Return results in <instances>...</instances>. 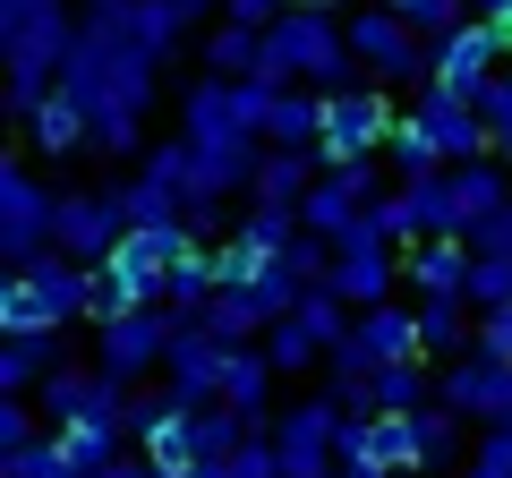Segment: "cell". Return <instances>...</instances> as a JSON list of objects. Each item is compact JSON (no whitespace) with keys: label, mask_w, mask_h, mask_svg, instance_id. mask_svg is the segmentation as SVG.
Returning <instances> with one entry per match:
<instances>
[{"label":"cell","mask_w":512,"mask_h":478,"mask_svg":"<svg viewBox=\"0 0 512 478\" xmlns=\"http://www.w3.org/2000/svg\"><path fill=\"white\" fill-rule=\"evenodd\" d=\"M111 9H128V0H86V18H111Z\"/></svg>","instance_id":"obj_49"},{"label":"cell","mask_w":512,"mask_h":478,"mask_svg":"<svg viewBox=\"0 0 512 478\" xmlns=\"http://www.w3.org/2000/svg\"><path fill=\"white\" fill-rule=\"evenodd\" d=\"M393 274H402V248H393L376 222H359V231L333 248V282H325V291L342 299L350 316H367V308H384V299H393Z\"/></svg>","instance_id":"obj_10"},{"label":"cell","mask_w":512,"mask_h":478,"mask_svg":"<svg viewBox=\"0 0 512 478\" xmlns=\"http://www.w3.org/2000/svg\"><path fill=\"white\" fill-rule=\"evenodd\" d=\"M52 453L69 478H103L111 461H120V436L111 427H52Z\"/></svg>","instance_id":"obj_29"},{"label":"cell","mask_w":512,"mask_h":478,"mask_svg":"<svg viewBox=\"0 0 512 478\" xmlns=\"http://www.w3.org/2000/svg\"><path fill=\"white\" fill-rule=\"evenodd\" d=\"M60 86L86 103L94 120V154H146V111H154V60H137L120 35H111V18H86L69 43V69H60Z\"/></svg>","instance_id":"obj_1"},{"label":"cell","mask_w":512,"mask_h":478,"mask_svg":"<svg viewBox=\"0 0 512 478\" xmlns=\"http://www.w3.org/2000/svg\"><path fill=\"white\" fill-rule=\"evenodd\" d=\"M384 163H393V188H410V180H436V171H453L436 154V137L419 129V120H402V129H393V146H384Z\"/></svg>","instance_id":"obj_32"},{"label":"cell","mask_w":512,"mask_h":478,"mask_svg":"<svg viewBox=\"0 0 512 478\" xmlns=\"http://www.w3.org/2000/svg\"><path fill=\"white\" fill-rule=\"evenodd\" d=\"M436 402L461 410V419H478V427H512V359H495V350L453 359L436 376Z\"/></svg>","instance_id":"obj_11"},{"label":"cell","mask_w":512,"mask_h":478,"mask_svg":"<svg viewBox=\"0 0 512 478\" xmlns=\"http://www.w3.org/2000/svg\"><path fill=\"white\" fill-rule=\"evenodd\" d=\"M316 180H325V154L265 146V163H256V180H248V205H265V214H299V205L316 197Z\"/></svg>","instance_id":"obj_16"},{"label":"cell","mask_w":512,"mask_h":478,"mask_svg":"<svg viewBox=\"0 0 512 478\" xmlns=\"http://www.w3.org/2000/svg\"><path fill=\"white\" fill-rule=\"evenodd\" d=\"M69 0H0V69H9V111L35 120L43 94H60V69H69V43H77Z\"/></svg>","instance_id":"obj_2"},{"label":"cell","mask_w":512,"mask_h":478,"mask_svg":"<svg viewBox=\"0 0 512 478\" xmlns=\"http://www.w3.org/2000/svg\"><path fill=\"white\" fill-rule=\"evenodd\" d=\"M419 342H427V359H470L478 350V308L470 299H419Z\"/></svg>","instance_id":"obj_23"},{"label":"cell","mask_w":512,"mask_h":478,"mask_svg":"<svg viewBox=\"0 0 512 478\" xmlns=\"http://www.w3.org/2000/svg\"><path fill=\"white\" fill-rule=\"evenodd\" d=\"M120 239H128L120 180H103V188H60V222H52V248H60V257H77V265L103 274V265L120 257Z\"/></svg>","instance_id":"obj_5"},{"label":"cell","mask_w":512,"mask_h":478,"mask_svg":"<svg viewBox=\"0 0 512 478\" xmlns=\"http://www.w3.org/2000/svg\"><path fill=\"white\" fill-rule=\"evenodd\" d=\"M470 308H478V316L512 308V257H478V274H470Z\"/></svg>","instance_id":"obj_37"},{"label":"cell","mask_w":512,"mask_h":478,"mask_svg":"<svg viewBox=\"0 0 512 478\" xmlns=\"http://www.w3.org/2000/svg\"><path fill=\"white\" fill-rule=\"evenodd\" d=\"M393 129H402V111L384 103L376 86H359V94H325V171H342V163H376L384 146H393Z\"/></svg>","instance_id":"obj_7"},{"label":"cell","mask_w":512,"mask_h":478,"mask_svg":"<svg viewBox=\"0 0 512 478\" xmlns=\"http://www.w3.org/2000/svg\"><path fill=\"white\" fill-rule=\"evenodd\" d=\"M222 368H231V342H222L214 325H180L171 333L163 376H171V402L180 410H214L222 402Z\"/></svg>","instance_id":"obj_12"},{"label":"cell","mask_w":512,"mask_h":478,"mask_svg":"<svg viewBox=\"0 0 512 478\" xmlns=\"http://www.w3.org/2000/svg\"><path fill=\"white\" fill-rule=\"evenodd\" d=\"M265 359H274L282 376H308V368H325V342H316V333L299 325V316H282V325L265 333Z\"/></svg>","instance_id":"obj_34"},{"label":"cell","mask_w":512,"mask_h":478,"mask_svg":"<svg viewBox=\"0 0 512 478\" xmlns=\"http://www.w3.org/2000/svg\"><path fill=\"white\" fill-rule=\"evenodd\" d=\"M470 274H478L470 239H419L410 248V291L419 299H470Z\"/></svg>","instance_id":"obj_18"},{"label":"cell","mask_w":512,"mask_h":478,"mask_svg":"<svg viewBox=\"0 0 512 478\" xmlns=\"http://www.w3.org/2000/svg\"><path fill=\"white\" fill-rule=\"evenodd\" d=\"M359 52H350V18L333 9H291V18L265 35V69L248 86H316V94H359Z\"/></svg>","instance_id":"obj_3"},{"label":"cell","mask_w":512,"mask_h":478,"mask_svg":"<svg viewBox=\"0 0 512 478\" xmlns=\"http://www.w3.org/2000/svg\"><path fill=\"white\" fill-rule=\"evenodd\" d=\"M111 35L128 43L137 60H180V43H188V9L180 0H128V9H111Z\"/></svg>","instance_id":"obj_17"},{"label":"cell","mask_w":512,"mask_h":478,"mask_svg":"<svg viewBox=\"0 0 512 478\" xmlns=\"http://www.w3.org/2000/svg\"><path fill=\"white\" fill-rule=\"evenodd\" d=\"M180 137L188 146H248V120H239V86H222V77H197V86L180 94ZM265 146V137H256Z\"/></svg>","instance_id":"obj_15"},{"label":"cell","mask_w":512,"mask_h":478,"mask_svg":"<svg viewBox=\"0 0 512 478\" xmlns=\"http://www.w3.org/2000/svg\"><path fill=\"white\" fill-rule=\"evenodd\" d=\"M60 333H26V342H0V402H35L43 376H60Z\"/></svg>","instance_id":"obj_21"},{"label":"cell","mask_w":512,"mask_h":478,"mask_svg":"<svg viewBox=\"0 0 512 478\" xmlns=\"http://www.w3.org/2000/svg\"><path fill=\"white\" fill-rule=\"evenodd\" d=\"M478 111H487V137H495V154H512V69L495 77L487 94H478Z\"/></svg>","instance_id":"obj_39"},{"label":"cell","mask_w":512,"mask_h":478,"mask_svg":"<svg viewBox=\"0 0 512 478\" xmlns=\"http://www.w3.org/2000/svg\"><path fill=\"white\" fill-rule=\"evenodd\" d=\"M274 359H265V342H239L231 350V368H222V402L231 410H248L256 427H265V410H274ZM265 436H274V427H265Z\"/></svg>","instance_id":"obj_22"},{"label":"cell","mask_w":512,"mask_h":478,"mask_svg":"<svg viewBox=\"0 0 512 478\" xmlns=\"http://www.w3.org/2000/svg\"><path fill=\"white\" fill-rule=\"evenodd\" d=\"M461 427H470V419H461V410H419V444H427V470H444V461H461Z\"/></svg>","instance_id":"obj_36"},{"label":"cell","mask_w":512,"mask_h":478,"mask_svg":"<svg viewBox=\"0 0 512 478\" xmlns=\"http://www.w3.org/2000/svg\"><path fill=\"white\" fill-rule=\"evenodd\" d=\"M103 478H163V470H154V461H146V453H120V461H111V470H103Z\"/></svg>","instance_id":"obj_45"},{"label":"cell","mask_w":512,"mask_h":478,"mask_svg":"<svg viewBox=\"0 0 512 478\" xmlns=\"http://www.w3.org/2000/svg\"><path fill=\"white\" fill-rule=\"evenodd\" d=\"M393 410V419H419V410H436V376H427V359H402V368L376 376V419Z\"/></svg>","instance_id":"obj_28"},{"label":"cell","mask_w":512,"mask_h":478,"mask_svg":"<svg viewBox=\"0 0 512 478\" xmlns=\"http://www.w3.org/2000/svg\"><path fill=\"white\" fill-rule=\"evenodd\" d=\"M222 470H231V478H282V453H274V436H248Z\"/></svg>","instance_id":"obj_40"},{"label":"cell","mask_w":512,"mask_h":478,"mask_svg":"<svg viewBox=\"0 0 512 478\" xmlns=\"http://www.w3.org/2000/svg\"><path fill=\"white\" fill-rule=\"evenodd\" d=\"M171 478H197V470H171Z\"/></svg>","instance_id":"obj_50"},{"label":"cell","mask_w":512,"mask_h":478,"mask_svg":"<svg viewBox=\"0 0 512 478\" xmlns=\"http://www.w3.org/2000/svg\"><path fill=\"white\" fill-rule=\"evenodd\" d=\"M410 120H419L427 137H436V154L444 163H487V111L470 103V94H453V86H419V103H410Z\"/></svg>","instance_id":"obj_14"},{"label":"cell","mask_w":512,"mask_h":478,"mask_svg":"<svg viewBox=\"0 0 512 478\" xmlns=\"http://www.w3.org/2000/svg\"><path fill=\"white\" fill-rule=\"evenodd\" d=\"M427 470V444H419V419H367V478H410Z\"/></svg>","instance_id":"obj_24"},{"label":"cell","mask_w":512,"mask_h":478,"mask_svg":"<svg viewBox=\"0 0 512 478\" xmlns=\"http://www.w3.org/2000/svg\"><path fill=\"white\" fill-rule=\"evenodd\" d=\"M0 478H69V470H60V453H52V436H43L35 453H18V461H0Z\"/></svg>","instance_id":"obj_43"},{"label":"cell","mask_w":512,"mask_h":478,"mask_svg":"<svg viewBox=\"0 0 512 478\" xmlns=\"http://www.w3.org/2000/svg\"><path fill=\"white\" fill-rule=\"evenodd\" d=\"M274 453H282V478H342V410L325 393L291 402L274 419Z\"/></svg>","instance_id":"obj_9"},{"label":"cell","mask_w":512,"mask_h":478,"mask_svg":"<svg viewBox=\"0 0 512 478\" xmlns=\"http://www.w3.org/2000/svg\"><path fill=\"white\" fill-rule=\"evenodd\" d=\"M299 9H333V18H350V9H359V0H299Z\"/></svg>","instance_id":"obj_48"},{"label":"cell","mask_w":512,"mask_h":478,"mask_svg":"<svg viewBox=\"0 0 512 478\" xmlns=\"http://www.w3.org/2000/svg\"><path fill=\"white\" fill-rule=\"evenodd\" d=\"M342 478H367V470H342Z\"/></svg>","instance_id":"obj_51"},{"label":"cell","mask_w":512,"mask_h":478,"mask_svg":"<svg viewBox=\"0 0 512 478\" xmlns=\"http://www.w3.org/2000/svg\"><path fill=\"white\" fill-rule=\"evenodd\" d=\"M384 9H402V18L419 26L427 43H444V35H453V26H470V18H478L470 0H384Z\"/></svg>","instance_id":"obj_35"},{"label":"cell","mask_w":512,"mask_h":478,"mask_svg":"<svg viewBox=\"0 0 512 478\" xmlns=\"http://www.w3.org/2000/svg\"><path fill=\"white\" fill-rule=\"evenodd\" d=\"M444 188H453V231L470 239L478 222H487L495 205L512 197V171H504V163L487 154V163H453V171H444Z\"/></svg>","instance_id":"obj_20"},{"label":"cell","mask_w":512,"mask_h":478,"mask_svg":"<svg viewBox=\"0 0 512 478\" xmlns=\"http://www.w3.org/2000/svg\"><path fill=\"white\" fill-rule=\"evenodd\" d=\"M478 350H495V359H512V308L478 316Z\"/></svg>","instance_id":"obj_44"},{"label":"cell","mask_w":512,"mask_h":478,"mask_svg":"<svg viewBox=\"0 0 512 478\" xmlns=\"http://www.w3.org/2000/svg\"><path fill=\"white\" fill-rule=\"evenodd\" d=\"M180 9H188V26H205V18L222 26V9H231V0H180Z\"/></svg>","instance_id":"obj_46"},{"label":"cell","mask_w":512,"mask_h":478,"mask_svg":"<svg viewBox=\"0 0 512 478\" xmlns=\"http://www.w3.org/2000/svg\"><path fill=\"white\" fill-rule=\"evenodd\" d=\"M26 137H35V154H77V146H94V120H86V103L60 86V94H43V103H35Z\"/></svg>","instance_id":"obj_25"},{"label":"cell","mask_w":512,"mask_h":478,"mask_svg":"<svg viewBox=\"0 0 512 478\" xmlns=\"http://www.w3.org/2000/svg\"><path fill=\"white\" fill-rule=\"evenodd\" d=\"M256 69H265V35H256V26H231V18H222L214 35H205V77H222V86H248Z\"/></svg>","instance_id":"obj_27"},{"label":"cell","mask_w":512,"mask_h":478,"mask_svg":"<svg viewBox=\"0 0 512 478\" xmlns=\"http://www.w3.org/2000/svg\"><path fill=\"white\" fill-rule=\"evenodd\" d=\"M470 9H478L487 26H512V0H470Z\"/></svg>","instance_id":"obj_47"},{"label":"cell","mask_w":512,"mask_h":478,"mask_svg":"<svg viewBox=\"0 0 512 478\" xmlns=\"http://www.w3.org/2000/svg\"><path fill=\"white\" fill-rule=\"evenodd\" d=\"M137 444H146V461H154L163 478H171V470H197V461H205V453H197V410H171V419L146 427Z\"/></svg>","instance_id":"obj_31"},{"label":"cell","mask_w":512,"mask_h":478,"mask_svg":"<svg viewBox=\"0 0 512 478\" xmlns=\"http://www.w3.org/2000/svg\"><path fill=\"white\" fill-rule=\"evenodd\" d=\"M26 282H35V299L52 308V325L94 316V265H77V257H60V248H43V257L26 265Z\"/></svg>","instance_id":"obj_19"},{"label":"cell","mask_w":512,"mask_h":478,"mask_svg":"<svg viewBox=\"0 0 512 478\" xmlns=\"http://www.w3.org/2000/svg\"><path fill=\"white\" fill-rule=\"evenodd\" d=\"M171 333H180L171 308H128V316H111V325H94V368L120 376V385H137V376H154L171 359Z\"/></svg>","instance_id":"obj_8"},{"label":"cell","mask_w":512,"mask_h":478,"mask_svg":"<svg viewBox=\"0 0 512 478\" xmlns=\"http://www.w3.org/2000/svg\"><path fill=\"white\" fill-rule=\"evenodd\" d=\"M0 333H9V342H26V333H60V325H52V308L35 299V282H26V274L0 282Z\"/></svg>","instance_id":"obj_33"},{"label":"cell","mask_w":512,"mask_h":478,"mask_svg":"<svg viewBox=\"0 0 512 478\" xmlns=\"http://www.w3.org/2000/svg\"><path fill=\"white\" fill-rule=\"evenodd\" d=\"M52 222H60V188H43L26 163H0V257L26 274L52 248Z\"/></svg>","instance_id":"obj_6"},{"label":"cell","mask_w":512,"mask_h":478,"mask_svg":"<svg viewBox=\"0 0 512 478\" xmlns=\"http://www.w3.org/2000/svg\"><path fill=\"white\" fill-rule=\"evenodd\" d=\"M470 248H478V257H512V197H504V205H495V214L470 231Z\"/></svg>","instance_id":"obj_42"},{"label":"cell","mask_w":512,"mask_h":478,"mask_svg":"<svg viewBox=\"0 0 512 478\" xmlns=\"http://www.w3.org/2000/svg\"><path fill=\"white\" fill-rule=\"evenodd\" d=\"M94 385H103V368H60V376H43V393H35V410L52 427H77L94 410Z\"/></svg>","instance_id":"obj_30"},{"label":"cell","mask_w":512,"mask_h":478,"mask_svg":"<svg viewBox=\"0 0 512 478\" xmlns=\"http://www.w3.org/2000/svg\"><path fill=\"white\" fill-rule=\"evenodd\" d=\"M35 444H43V427H35V402H0V461L35 453Z\"/></svg>","instance_id":"obj_38"},{"label":"cell","mask_w":512,"mask_h":478,"mask_svg":"<svg viewBox=\"0 0 512 478\" xmlns=\"http://www.w3.org/2000/svg\"><path fill=\"white\" fill-rule=\"evenodd\" d=\"M291 9H299V0H231L222 18H231V26H256V35H274V26L291 18Z\"/></svg>","instance_id":"obj_41"},{"label":"cell","mask_w":512,"mask_h":478,"mask_svg":"<svg viewBox=\"0 0 512 478\" xmlns=\"http://www.w3.org/2000/svg\"><path fill=\"white\" fill-rule=\"evenodd\" d=\"M504 52H512V26H487V18L453 26V35L436 43V86H453V94H470V103H478V94L504 77V69H495Z\"/></svg>","instance_id":"obj_13"},{"label":"cell","mask_w":512,"mask_h":478,"mask_svg":"<svg viewBox=\"0 0 512 478\" xmlns=\"http://www.w3.org/2000/svg\"><path fill=\"white\" fill-rule=\"evenodd\" d=\"M350 52H359V69L376 77V86H436V43L419 35V26L402 18V9H350Z\"/></svg>","instance_id":"obj_4"},{"label":"cell","mask_w":512,"mask_h":478,"mask_svg":"<svg viewBox=\"0 0 512 478\" xmlns=\"http://www.w3.org/2000/svg\"><path fill=\"white\" fill-rule=\"evenodd\" d=\"M359 342L376 350L384 368H402V359H427V342H419V308H402V299L367 308V316H359Z\"/></svg>","instance_id":"obj_26"}]
</instances>
